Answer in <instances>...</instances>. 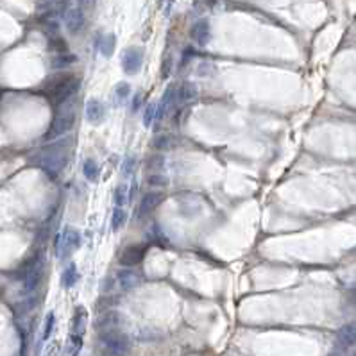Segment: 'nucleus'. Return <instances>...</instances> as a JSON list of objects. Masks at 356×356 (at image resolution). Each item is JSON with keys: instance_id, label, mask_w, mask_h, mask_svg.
<instances>
[{"instance_id": "obj_1", "label": "nucleus", "mask_w": 356, "mask_h": 356, "mask_svg": "<svg viewBox=\"0 0 356 356\" xmlns=\"http://www.w3.org/2000/svg\"><path fill=\"white\" fill-rule=\"evenodd\" d=\"M79 86H81V81L77 77L61 76L58 79H54L52 82H48L47 88H45V95H47L50 104L56 106V108H61L64 102H68L79 92Z\"/></svg>"}, {"instance_id": "obj_2", "label": "nucleus", "mask_w": 356, "mask_h": 356, "mask_svg": "<svg viewBox=\"0 0 356 356\" xmlns=\"http://www.w3.org/2000/svg\"><path fill=\"white\" fill-rule=\"evenodd\" d=\"M66 147H68L66 143H58V145L47 147V149L40 151L38 154H34L31 161L36 167L45 170L47 174L58 175L64 169V165H66Z\"/></svg>"}, {"instance_id": "obj_3", "label": "nucleus", "mask_w": 356, "mask_h": 356, "mask_svg": "<svg viewBox=\"0 0 356 356\" xmlns=\"http://www.w3.org/2000/svg\"><path fill=\"white\" fill-rule=\"evenodd\" d=\"M100 340H102V345H104V349L108 351L109 356H125L129 353V349H131L129 339L120 329L102 333Z\"/></svg>"}, {"instance_id": "obj_4", "label": "nucleus", "mask_w": 356, "mask_h": 356, "mask_svg": "<svg viewBox=\"0 0 356 356\" xmlns=\"http://www.w3.org/2000/svg\"><path fill=\"white\" fill-rule=\"evenodd\" d=\"M74 124H76V111L74 109H64L56 113L47 135H45V140H56L59 136H63L64 133H68L74 127Z\"/></svg>"}, {"instance_id": "obj_5", "label": "nucleus", "mask_w": 356, "mask_h": 356, "mask_svg": "<svg viewBox=\"0 0 356 356\" xmlns=\"http://www.w3.org/2000/svg\"><path fill=\"white\" fill-rule=\"evenodd\" d=\"M141 63H143V52L141 48L138 47H129L124 50L122 54V68L125 74L129 76H135L138 74V70L141 68Z\"/></svg>"}, {"instance_id": "obj_6", "label": "nucleus", "mask_w": 356, "mask_h": 356, "mask_svg": "<svg viewBox=\"0 0 356 356\" xmlns=\"http://www.w3.org/2000/svg\"><path fill=\"white\" fill-rule=\"evenodd\" d=\"M145 254H147V246H141V244L129 246L120 252L118 262L122 263L124 267H135V265H140L145 260Z\"/></svg>"}, {"instance_id": "obj_7", "label": "nucleus", "mask_w": 356, "mask_h": 356, "mask_svg": "<svg viewBox=\"0 0 356 356\" xmlns=\"http://www.w3.org/2000/svg\"><path fill=\"white\" fill-rule=\"evenodd\" d=\"M179 104L177 100V88L170 86L165 90L163 97H161V102L158 104V115H156V124L161 122L167 115H170L172 111L175 109V106Z\"/></svg>"}, {"instance_id": "obj_8", "label": "nucleus", "mask_w": 356, "mask_h": 356, "mask_svg": "<svg viewBox=\"0 0 356 356\" xmlns=\"http://www.w3.org/2000/svg\"><path fill=\"white\" fill-rule=\"evenodd\" d=\"M84 115H86V120L93 125H99L106 120V106L97 99H90L86 102V108H84Z\"/></svg>"}, {"instance_id": "obj_9", "label": "nucleus", "mask_w": 356, "mask_h": 356, "mask_svg": "<svg viewBox=\"0 0 356 356\" xmlns=\"http://www.w3.org/2000/svg\"><path fill=\"white\" fill-rule=\"evenodd\" d=\"M63 236V247H61V258H68L72 252L81 247V234L79 231L74 228L64 229V233L61 234Z\"/></svg>"}, {"instance_id": "obj_10", "label": "nucleus", "mask_w": 356, "mask_h": 356, "mask_svg": "<svg viewBox=\"0 0 356 356\" xmlns=\"http://www.w3.org/2000/svg\"><path fill=\"white\" fill-rule=\"evenodd\" d=\"M190 38L199 47H204L210 41V22L208 20H197L190 29Z\"/></svg>"}, {"instance_id": "obj_11", "label": "nucleus", "mask_w": 356, "mask_h": 356, "mask_svg": "<svg viewBox=\"0 0 356 356\" xmlns=\"http://www.w3.org/2000/svg\"><path fill=\"white\" fill-rule=\"evenodd\" d=\"M64 24H66V29H68L70 34H79L84 27V15H82L81 9L72 7L64 13Z\"/></svg>"}, {"instance_id": "obj_12", "label": "nucleus", "mask_w": 356, "mask_h": 356, "mask_svg": "<svg viewBox=\"0 0 356 356\" xmlns=\"http://www.w3.org/2000/svg\"><path fill=\"white\" fill-rule=\"evenodd\" d=\"M161 201H163V193L161 192L143 193V197H141V201H140V206H138V215L140 217L149 215L156 206L161 204Z\"/></svg>"}, {"instance_id": "obj_13", "label": "nucleus", "mask_w": 356, "mask_h": 356, "mask_svg": "<svg viewBox=\"0 0 356 356\" xmlns=\"http://www.w3.org/2000/svg\"><path fill=\"white\" fill-rule=\"evenodd\" d=\"M337 345L340 349H349L356 344V324H347L337 333V339H335Z\"/></svg>"}, {"instance_id": "obj_14", "label": "nucleus", "mask_w": 356, "mask_h": 356, "mask_svg": "<svg viewBox=\"0 0 356 356\" xmlns=\"http://www.w3.org/2000/svg\"><path fill=\"white\" fill-rule=\"evenodd\" d=\"M88 324V310L84 306H76L72 317V335H84Z\"/></svg>"}, {"instance_id": "obj_15", "label": "nucleus", "mask_w": 356, "mask_h": 356, "mask_svg": "<svg viewBox=\"0 0 356 356\" xmlns=\"http://www.w3.org/2000/svg\"><path fill=\"white\" fill-rule=\"evenodd\" d=\"M117 279L122 290H133V288L141 285V276L136 274L135 270H120Z\"/></svg>"}, {"instance_id": "obj_16", "label": "nucleus", "mask_w": 356, "mask_h": 356, "mask_svg": "<svg viewBox=\"0 0 356 356\" xmlns=\"http://www.w3.org/2000/svg\"><path fill=\"white\" fill-rule=\"evenodd\" d=\"M117 47V36L115 34H100L97 38V48L104 58H111Z\"/></svg>"}, {"instance_id": "obj_17", "label": "nucleus", "mask_w": 356, "mask_h": 356, "mask_svg": "<svg viewBox=\"0 0 356 356\" xmlns=\"http://www.w3.org/2000/svg\"><path fill=\"white\" fill-rule=\"evenodd\" d=\"M77 63V56L76 54H56L52 59H50V68L54 70H63V68H68L72 64Z\"/></svg>"}, {"instance_id": "obj_18", "label": "nucleus", "mask_w": 356, "mask_h": 356, "mask_svg": "<svg viewBox=\"0 0 356 356\" xmlns=\"http://www.w3.org/2000/svg\"><path fill=\"white\" fill-rule=\"evenodd\" d=\"M77 281H79V272H77V265L76 263H70L66 269L63 270V274H61V285L63 288H72V286L77 285Z\"/></svg>"}, {"instance_id": "obj_19", "label": "nucleus", "mask_w": 356, "mask_h": 356, "mask_svg": "<svg viewBox=\"0 0 356 356\" xmlns=\"http://www.w3.org/2000/svg\"><path fill=\"white\" fill-rule=\"evenodd\" d=\"M197 97V88L193 82H183L181 86L177 88V100L179 104H185V102H190Z\"/></svg>"}, {"instance_id": "obj_20", "label": "nucleus", "mask_w": 356, "mask_h": 356, "mask_svg": "<svg viewBox=\"0 0 356 356\" xmlns=\"http://www.w3.org/2000/svg\"><path fill=\"white\" fill-rule=\"evenodd\" d=\"M81 349H82V337L81 335H70L61 356H79Z\"/></svg>"}, {"instance_id": "obj_21", "label": "nucleus", "mask_w": 356, "mask_h": 356, "mask_svg": "<svg viewBox=\"0 0 356 356\" xmlns=\"http://www.w3.org/2000/svg\"><path fill=\"white\" fill-rule=\"evenodd\" d=\"M82 175L86 177L88 181H92V183H97L99 181V177H100V169H99V165L95 163L93 159H84L82 161Z\"/></svg>"}, {"instance_id": "obj_22", "label": "nucleus", "mask_w": 356, "mask_h": 356, "mask_svg": "<svg viewBox=\"0 0 356 356\" xmlns=\"http://www.w3.org/2000/svg\"><path fill=\"white\" fill-rule=\"evenodd\" d=\"M40 279H41V267L38 265L32 272H31L27 278H25L22 283H24V290L25 292H34L36 288H38V285H40Z\"/></svg>"}, {"instance_id": "obj_23", "label": "nucleus", "mask_w": 356, "mask_h": 356, "mask_svg": "<svg viewBox=\"0 0 356 356\" xmlns=\"http://www.w3.org/2000/svg\"><path fill=\"white\" fill-rule=\"evenodd\" d=\"M127 222V213L124 211V208H115L113 215H111V229L117 233L124 228V224Z\"/></svg>"}, {"instance_id": "obj_24", "label": "nucleus", "mask_w": 356, "mask_h": 356, "mask_svg": "<svg viewBox=\"0 0 356 356\" xmlns=\"http://www.w3.org/2000/svg\"><path fill=\"white\" fill-rule=\"evenodd\" d=\"M156 115H158V106L156 104H149L143 111V125L145 127H151L152 124H156Z\"/></svg>"}, {"instance_id": "obj_25", "label": "nucleus", "mask_w": 356, "mask_h": 356, "mask_svg": "<svg viewBox=\"0 0 356 356\" xmlns=\"http://www.w3.org/2000/svg\"><path fill=\"white\" fill-rule=\"evenodd\" d=\"M113 199H115V204L117 208H122V204L125 201H129V193H127V185H118L115 193H113Z\"/></svg>"}, {"instance_id": "obj_26", "label": "nucleus", "mask_w": 356, "mask_h": 356, "mask_svg": "<svg viewBox=\"0 0 356 356\" xmlns=\"http://www.w3.org/2000/svg\"><path fill=\"white\" fill-rule=\"evenodd\" d=\"M48 48H50V50H56V54H64V50H66V41H64L63 38L50 36V40H48Z\"/></svg>"}, {"instance_id": "obj_27", "label": "nucleus", "mask_w": 356, "mask_h": 356, "mask_svg": "<svg viewBox=\"0 0 356 356\" xmlns=\"http://www.w3.org/2000/svg\"><path fill=\"white\" fill-rule=\"evenodd\" d=\"M54 326H56V315H54L52 311L47 315V319H45V329H43V340H48V337H50V333L54 331Z\"/></svg>"}, {"instance_id": "obj_28", "label": "nucleus", "mask_w": 356, "mask_h": 356, "mask_svg": "<svg viewBox=\"0 0 356 356\" xmlns=\"http://www.w3.org/2000/svg\"><path fill=\"white\" fill-rule=\"evenodd\" d=\"M115 93L120 100H127L129 95H131V86L127 82H118L117 88H115Z\"/></svg>"}, {"instance_id": "obj_29", "label": "nucleus", "mask_w": 356, "mask_h": 356, "mask_svg": "<svg viewBox=\"0 0 356 356\" xmlns=\"http://www.w3.org/2000/svg\"><path fill=\"white\" fill-rule=\"evenodd\" d=\"M147 181H149V185H151V186H165L167 177H165V175H161V174H151Z\"/></svg>"}, {"instance_id": "obj_30", "label": "nucleus", "mask_w": 356, "mask_h": 356, "mask_svg": "<svg viewBox=\"0 0 356 356\" xmlns=\"http://www.w3.org/2000/svg\"><path fill=\"white\" fill-rule=\"evenodd\" d=\"M135 163H136L135 156H129V158L125 159V161H124L122 174H124V175H131V174H133V169H135Z\"/></svg>"}, {"instance_id": "obj_31", "label": "nucleus", "mask_w": 356, "mask_h": 356, "mask_svg": "<svg viewBox=\"0 0 356 356\" xmlns=\"http://www.w3.org/2000/svg\"><path fill=\"white\" fill-rule=\"evenodd\" d=\"M170 68H172V58H169V56H167V58L163 59V64H161V77H163V79H167V77H169V74L172 70H170Z\"/></svg>"}, {"instance_id": "obj_32", "label": "nucleus", "mask_w": 356, "mask_h": 356, "mask_svg": "<svg viewBox=\"0 0 356 356\" xmlns=\"http://www.w3.org/2000/svg\"><path fill=\"white\" fill-rule=\"evenodd\" d=\"M140 104H141V95L138 93L135 97V100H133V113H136V111L140 109Z\"/></svg>"}]
</instances>
